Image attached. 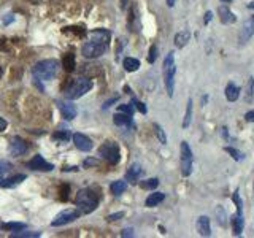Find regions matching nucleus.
Segmentation results:
<instances>
[{"mask_svg":"<svg viewBox=\"0 0 254 238\" xmlns=\"http://www.w3.org/2000/svg\"><path fill=\"white\" fill-rule=\"evenodd\" d=\"M111 34L105 29H95L89 34V42L81 48V53L86 59H97L108 50Z\"/></svg>","mask_w":254,"mask_h":238,"instance_id":"nucleus-1","label":"nucleus"},{"mask_svg":"<svg viewBox=\"0 0 254 238\" xmlns=\"http://www.w3.org/2000/svg\"><path fill=\"white\" fill-rule=\"evenodd\" d=\"M75 203L81 213L89 214L99 206V194L94 187H86L78 190V194L75 197Z\"/></svg>","mask_w":254,"mask_h":238,"instance_id":"nucleus-2","label":"nucleus"},{"mask_svg":"<svg viewBox=\"0 0 254 238\" xmlns=\"http://www.w3.org/2000/svg\"><path fill=\"white\" fill-rule=\"evenodd\" d=\"M59 67H61L59 60L43 59V60H40V62L35 63L34 68H32V73H34V76L37 79H40V81H50V79L58 76Z\"/></svg>","mask_w":254,"mask_h":238,"instance_id":"nucleus-3","label":"nucleus"},{"mask_svg":"<svg viewBox=\"0 0 254 238\" xmlns=\"http://www.w3.org/2000/svg\"><path fill=\"white\" fill-rule=\"evenodd\" d=\"M175 75H177V65H175V54L170 51L164 59V83L169 97L175 94Z\"/></svg>","mask_w":254,"mask_h":238,"instance_id":"nucleus-4","label":"nucleus"},{"mask_svg":"<svg viewBox=\"0 0 254 238\" xmlns=\"http://www.w3.org/2000/svg\"><path fill=\"white\" fill-rule=\"evenodd\" d=\"M91 89H92V81L89 78H76L65 89V97L68 100H76L79 97H83V95L87 94Z\"/></svg>","mask_w":254,"mask_h":238,"instance_id":"nucleus-5","label":"nucleus"},{"mask_svg":"<svg viewBox=\"0 0 254 238\" xmlns=\"http://www.w3.org/2000/svg\"><path fill=\"white\" fill-rule=\"evenodd\" d=\"M99 156L102 159H105L110 165H116L121 161V151H119L118 143L111 140L103 141V145L99 148Z\"/></svg>","mask_w":254,"mask_h":238,"instance_id":"nucleus-6","label":"nucleus"},{"mask_svg":"<svg viewBox=\"0 0 254 238\" xmlns=\"http://www.w3.org/2000/svg\"><path fill=\"white\" fill-rule=\"evenodd\" d=\"M181 175L189 177L192 173V149L188 145V141H181Z\"/></svg>","mask_w":254,"mask_h":238,"instance_id":"nucleus-7","label":"nucleus"},{"mask_svg":"<svg viewBox=\"0 0 254 238\" xmlns=\"http://www.w3.org/2000/svg\"><path fill=\"white\" fill-rule=\"evenodd\" d=\"M79 214H81V210H76V208H67L61 211L58 216L54 218V221L51 222L53 227H59V226H65V224H70V222H73L79 218Z\"/></svg>","mask_w":254,"mask_h":238,"instance_id":"nucleus-8","label":"nucleus"},{"mask_svg":"<svg viewBox=\"0 0 254 238\" xmlns=\"http://www.w3.org/2000/svg\"><path fill=\"white\" fill-rule=\"evenodd\" d=\"M58 108H59L61 115H62L64 119H65V121H71V119H75L76 115H78L76 107L70 100H59L58 102Z\"/></svg>","mask_w":254,"mask_h":238,"instance_id":"nucleus-9","label":"nucleus"},{"mask_svg":"<svg viewBox=\"0 0 254 238\" xmlns=\"http://www.w3.org/2000/svg\"><path fill=\"white\" fill-rule=\"evenodd\" d=\"M27 167L32 170H37V172H51L54 170V165L50 164V162H46L43 156H34V159H30V161L27 162Z\"/></svg>","mask_w":254,"mask_h":238,"instance_id":"nucleus-10","label":"nucleus"},{"mask_svg":"<svg viewBox=\"0 0 254 238\" xmlns=\"http://www.w3.org/2000/svg\"><path fill=\"white\" fill-rule=\"evenodd\" d=\"M10 151L13 156H22L29 151V143L21 137H13L10 143Z\"/></svg>","mask_w":254,"mask_h":238,"instance_id":"nucleus-11","label":"nucleus"},{"mask_svg":"<svg viewBox=\"0 0 254 238\" xmlns=\"http://www.w3.org/2000/svg\"><path fill=\"white\" fill-rule=\"evenodd\" d=\"M73 143L79 151H84V153H89V151L94 148L92 140L89 137H86L84 133H79V132L73 133Z\"/></svg>","mask_w":254,"mask_h":238,"instance_id":"nucleus-12","label":"nucleus"},{"mask_svg":"<svg viewBox=\"0 0 254 238\" xmlns=\"http://www.w3.org/2000/svg\"><path fill=\"white\" fill-rule=\"evenodd\" d=\"M254 35V14L250 16L248 19L245 21L243 27H242V32H240V37H238V40H240V43L245 45L248 40Z\"/></svg>","mask_w":254,"mask_h":238,"instance_id":"nucleus-13","label":"nucleus"},{"mask_svg":"<svg viewBox=\"0 0 254 238\" xmlns=\"http://www.w3.org/2000/svg\"><path fill=\"white\" fill-rule=\"evenodd\" d=\"M218 13H219V19H221V22H222V24H226V26L237 22V16H235V13L229 8V5H226V3L219 5Z\"/></svg>","mask_w":254,"mask_h":238,"instance_id":"nucleus-14","label":"nucleus"},{"mask_svg":"<svg viewBox=\"0 0 254 238\" xmlns=\"http://www.w3.org/2000/svg\"><path fill=\"white\" fill-rule=\"evenodd\" d=\"M195 229L200 237H211V222L208 216H198L195 222Z\"/></svg>","mask_w":254,"mask_h":238,"instance_id":"nucleus-15","label":"nucleus"},{"mask_svg":"<svg viewBox=\"0 0 254 238\" xmlns=\"http://www.w3.org/2000/svg\"><path fill=\"white\" fill-rule=\"evenodd\" d=\"M230 227H232V232L235 237H240L243 234V229H245L243 213H235L230 216Z\"/></svg>","mask_w":254,"mask_h":238,"instance_id":"nucleus-16","label":"nucleus"},{"mask_svg":"<svg viewBox=\"0 0 254 238\" xmlns=\"http://www.w3.org/2000/svg\"><path fill=\"white\" fill-rule=\"evenodd\" d=\"M240 92H242L240 87H238L235 83H229L224 89V95H226L227 102H237L238 97H240Z\"/></svg>","mask_w":254,"mask_h":238,"instance_id":"nucleus-17","label":"nucleus"},{"mask_svg":"<svg viewBox=\"0 0 254 238\" xmlns=\"http://www.w3.org/2000/svg\"><path fill=\"white\" fill-rule=\"evenodd\" d=\"M141 173H143V170H141L140 164H132L130 169L127 170V173H126V181H130V182L138 181L140 177H141Z\"/></svg>","mask_w":254,"mask_h":238,"instance_id":"nucleus-18","label":"nucleus"},{"mask_svg":"<svg viewBox=\"0 0 254 238\" xmlns=\"http://www.w3.org/2000/svg\"><path fill=\"white\" fill-rule=\"evenodd\" d=\"M190 40V32L189 30H181L175 35V46L177 48H185Z\"/></svg>","mask_w":254,"mask_h":238,"instance_id":"nucleus-19","label":"nucleus"},{"mask_svg":"<svg viewBox=\"0 0 254 238\" xmlns=\"http://www.w3.org/2000/svg\"><path fill=\"white\" fill-rule=\"evenodd\" d=\"M26 179V175H14V177H10L6 179H2V182H0V186L2 187H14L21 184V182Z\"/></svg>","mask_w":254,"mask_h":238,"instance_id":"nucleus-20","label":"nucleus"},{"mask_svg":"<svg viewBox=\"0 0 254 238\" xmlns=\"http://www.w3.org/2000/svg\"><path fill=\"white\" fill-rule=\"evenodd\" d=\"M164 198H165V194H162V192H153V194L148 195L145 205L148 206V208H153V206H157L161 202H164Z\"/></svg>","mask_w":254,"mask_h":238,"instance_id":"nucleus-21","label":"nucleus"},{"mask_svg":"<svg viewBox=\"0 0 254 238\" xmlns=\"http://www.w3.org/2000/svg\"><path fill=\"white\" fill-rule=\"evenodd\" d=\"M126 189H127V181L126 179H118V181H113L110 184V190L115 195H121Z\"/></svg>","mask_w":254,"mask_h":238,"instance_id":"nucleus-22","label":"nucleus"},{"mask_svg":"<svg viewBox=\"0 0 254 238\" xmlns=\"http://www.w3.org/2000/svg\"><path fill=\"white\" fill-rule=\"evenodd\" d=\"M61 65L65 68V71H73L75 70V56H73V53H67L65 56H64Z\"/></svg>","mask_w":254,"mask_h":238,"instance_id":"nucleus-23","label":"nucleus"},{"mask_svg":"<svg viewBox=\"0 0 254 238\" xmlns=\"http://www.w3.org/2000/svg\"><path fill=\"white\" fill-rule=\"evenodd\" d=\"M113 121H115V124L116 125H130L132 124V116L130 115H126V113H116L115 116H113Z\"/></svg>","mask_w":254,"mask_h":238,"instance_id":"nucleus-24","label":"nucleus"},{"mask_svg":"<svg viewBox=\"0 0 254 238\" xmlns=\"http://www.w3.org/2000/svg\"><path fill=\"white\" fill-rule=\"evenodd\" d=\"M254 97V76L248 78V83H246V89H245V102L251 103Z\"/></svg>","mask_w":254,"mask_h":238,"instance_id":"nucleus-25","label":"nucleus"},{"mask_svg":"<svg viewBox=\"0 0 254 238\" xmlns=\"http://www.w3.org/2000/svg\"><path fill=\"white\" fill-rule=\"evenodd\" d=\"M190 121H192V99L188 100L185 119H183V129H188V127L190 125Z\"/></svg>","mask_w":254,"mask_h":238,"instance_id":"nucleus-26","label":"nucleus"},{"mask_svg":"<svg viewBox=\"0 0 254 238\" xmlns=\"http://www.w3.org/2000/svg\"><path fill=\"white\" fill-rule=\"evenodd\" d=\"M123 65L127 71H137L140 68V60L135 59V58H126Z\"/></svg>","mask_w":254,"mask_h":238,"instance_id":"nucleus-27","label":"nucleus"},{"mask_svg":"<svg viewBox=\"0 0 254 238\" xmlns=\"http://www.w3.org/2000/svg\"><path fill=\"white\" fill-rule=\"evenodd\" d=\"M214 213H216V219L219 222V226L226 227L227 226V214L224 211V208L222 206H216V210H214Z\"/></svg>","mask_w":254,"mask_h":238,"instance_id":"nucleus-28","label":"nucleus"},{"mask_svg":"<svg viewBox=\"0 0 254 238\" xmlns=\"http://www.w3.org/2000/svg\"><path fill=\"white\" fill-rule=\"evenodd\" d=\"M224 151H226V153H227L230 157L234 159V161H237V162H240L242 159H243V154H242L237 148H234V146H226Z\"/></svg>","mask_w":254,"mask_h":238,"instance_id":"nucleus-29","label":"nucleus"},{"mask_svg":"<svg viewBox=\"0 0 254 238\" xmlns=\"http://www.w3.org/2000/svg\"><path fill=\"white\" fill-rule=\"evenodd\" d=\"M159 186V179L157 178H149L146 181H140V187L141 189H148V190H153Z\"/></svg>","mask_w":254,"mask_h":238,"instance_id":"nucleus-30","label":"nucleus"},{"mask_svg":"<svg viewBox=\"0 0 254 238\" xmlns=\"http://www.w3.org/2000/svg\"><path fill=\"white\" fill-rule=\"evenodd\" d=\"M3 230H11V232H16V230H22L26 229V224H21V222H6V224H2Z\"/></svg>","mask_w":254,"mask_h":238,"instance_id":"nucleus-31","label":"nucleus"},{"mask_svg":"<svg viewBox=\"0 0 254 238\" xmlns=\"http://www.w3.org/2000/svg\"><path fill=\"white\" fill-rule=\"evenodd\" d=\"M13 238H34V237H40L38 232H27V230H24V232H21V230H16L14 234H11Z\"/></svg>","mask_w":254,"mask_h":238,"instance_id":"nucleus-32","label":"nucleus"},{"mask_svg":"<svg viewBox=\"0 0 254 238\" xmlns=\"http://www.w3.org/2000/svg\"><path fill=\"white\" fill-rule=\"evenodd\" d=\"M153 127H154V130H156V135H157L159 141H161L162 145H165V143H167V135H165L164 129H162V127L159 125V124H154Z\"/></svg>","mask_w":254,"mask_h":238,"instance_id":"nucleus-33","label":"nucleus"},{"mask_svg":"<svg viewBox=\"0 0 254 238\" xmlns=\"http://www.w3.org/2000/svg\"><path fill=\"white\" fill-rule=\"evenodd\" d=\"M232 200H234V203L237 205V213H243V203H242L240 194H238V189L232 194Z\"/></svg>","mask_w":254,"mask_h":238,"instance_id":"nucleus-34","label":"nucleus"},{"mask_svg":"<svg viewBox=\"0 0 254 238\" xmlns=\"http://www.w3.org/2000/svg\"><path fill=\"white\" fill-rule=\"evenodd\" d=\"M53 138L54 140H59V141H67L70 138V133L67 130H62V132H56L53 135Z\"/></svg>","mask_w":254,"mask_h":238,"instance_id":"nucleus-35","label":"nucleus"},{"mask_svg":"<svg viewBox=\"0 0 254 238\" xmlns=\"http://www.w3.org/2000/svg\"><path fill=\"white\" fill-rule=\"evenodd\" d=\"M156 59H157V46H156V45H153V46L149 48L148 62H149V63H154V62H156Z\"/></svg>","mask_w":254,"mask_h":238,"instance_id":"nucleus-36","label":"nucleus"},{"mask_svg":"<svg viewBox=\"0 0 254 238\" xmlns=\"http://www.w3.org/2000/svg\"><path fill=\"white\" fill-rule=\"evenodd\" d=\"M132 105H135V107H137V110L140 111V113L141 115H146V107H145V103H143V102H140V100H137V99H132Z\"/></svg>","mask_w":254,"mask_h":238,"instance_id":"nucleus-37","label":"nucleus"},{"mask_svg":"<svg viewBox=\"0 0 254 238\" xmlns=\"http://www.w3.org/2000/svg\"><path fill=\"white\" fill-rule=\"evenodd\" d=\"M11 169V164L8 161H3V159H0V175H3L5 172H8Z\"/></svg>","mask_w":254,"mask_h":238,"instance_id":"nucleus-38","label":"nucleus"},{"mask_svg":"<svg viewBox=\"0 0 254 238\" xmlns=\"http://www.w3.org/2000/svg\"><path fill=\"white\" fill-rule=\"evenodd\" d=\"M84 169H87V167H97L99 165V159H94V157H87L86 161H84Z\"/></svg>","mask_w":254,"mask_h":238,"instance_id":"nucleus-39","label":"nucleus"},{"mask_svg":"<svg viewBox=\"0 0 254 238\" xmlns=\"http://www.w3.org/2000/svg\"><path fill=\"white\" fill-rule=\"evenodd\" d=\"M119 111L121 113H126V115H133V107L132 105H119Z\"/></svg>","mask_w":254,"mask_h":238,"instance_id":"nucleus-40","label":"nucleus"},{"mask_svg":"<svg viewBox=\"0 0 254 238\" xmlns=\"http://www.w3.org/2000/svg\"><path fill=\"white\" fill-rule=\"evenodd\" d=\"M221 133H222V137H224L226 141H230V143H234V141H235V138H232V135L229 133V130L226 129V127H222V129H221Z\"/></svg>","mask_w":254,"mask_h":238,"instance_id":"nucleus-41","label":"nucleus"},{"mask_svg":"<svg viewBox=\"0 0 254 238\" xmlns=\"http://www.w3.org/2000/svg\"><path fill=\"white\" fill-rule=\"evenodd\" d=\"M124 216V213L123 211H119V213H115V214H108V221H118L119 218H123Z\"/></svg>","mask_w":254,"mask_h":238,"instance_id":"nucleus-42","label":"nucleus"},{"mask_svg":"<svg viewBox=\"0 0 254 238\" xmlns=\"http://www.w3.org/2000/svg\"><path fill=\"white\" fill-rule=\"evenodd\" d=\"M245 121L246 122H254V110L248 111V113L245 115Z\"/></svg>","mask_w":254,"mask_h":238,"instance_id":"nucleus-43","label":"nucleus"},{"mask_svg":"<svg viewBox=\"0 0 254 238\" xmlns=\"http://www.w3.org/2000/svg\"><path fill=\"white\" fill-rule=\"evenodd\" d=\"M121 235L123 237H133V230L132 229H124Z\"/></svg>","mask_w":254,"mask_h":238,"instance_id":"nucleus-44","label":"nucleus"},{"mask_svg":"<svg viewBox=\"0 0 254 238\" xmlns=\"http://www.w3.org/2000/svg\"><path fill=\"white\" fill-rule=\"evenodd\" d=\"M6 125H8V122L5 121L3 118H0V132H3L6 129Z\"/></svg>","mask_w":254,"mask_h":238,"instance_id":"nucleus-45","label":"nucleus"},{"mask_svg":"<svg viewBox=\"0 0 254 238\" xmlns=\"http://www.w3.org/2000/svg\"><path fill=\"white\" fill-rule=\"evenodd\" d=\"M211 18H213V13H211V11H206V13H205V21H203V22H205V24H208V22L211 21Z\"/></svg>","mask_w":254,"mask_h":238,"instance_id":"nucleus-46","label":"nucleus"},{"mask_svg":"<svg viewBox=\"0 0 254 238\" xmlns=\"http://www.w3.org/2000/svg\"><path fill=\"white\" fill-rule=\"evenodd\" d=\"M116 100H118V99H116V97H115V99H111V100H110V102H107V103H105V105H103V108H108V107H110V105H111V103H115V102H116Z\"/></svg>","mask_w":254,"mask_h":238,"instance_id":"nucleus-47","label":"nucleus"},{"mask_svg":"<svg viewBox=\"0 0 254 238\" xmlns=\"http://www.w3.org/2000/svg\"><path fill=\"white\" fill-rule=\"evenodd\" d=\"M165 2H167V6H170V8H172V6L175 5V2H177V0H165Z\"/></svg>","mask_w":254,"mask_h":238,"instance_id":"nucleus-48","label":"nucleus"},{"mask_svg":"<svg viewBox=\"0 0 254 238\" xmlns=\"http://www.w3.org/2000/svg\"><path fill=\"white\" fill-rule=\"evenodd\" d=\"M246 6H248L250 8V10H254V0H253V2H250L248 5H246Z\"/></svg>","mask_w":254,"mask_h":238,"instance_id":"nucleus-49","label":"nucleus"},{"mask_svg":"<svg viewBox=\"0 0 254 238\" xmlns=\"http://www.w3.org/2000/svg\"><path fill=\"white\" fill-rule=\"evenodd\" d=\"M208 102V95H205V97H202V103H206Z\"/></svg>","mask_w":254,"mask_h":238,"instance_id":"nucleus-50","label":"nucleus"},{"mask_svg":"<svg viewBox=\"0 0 254 238\" xmlns=\"http://www.w3.org/2000/svg\"><path fill=\"white\" fill-rule=\"evenodd\" d=\"M221 2H224V3H230L232 0H221Z\"/></svg>","mask_w":254,"mask_h":238,"instance_id":"nucleus-51","label":"nucleus"},{"mask_svg":"<svg viewBox=\"0 0 254 238\" xmlns=\"http://www.w3.org/2000/svg\"><path fill=\"white\" fill-rule=\"evenodd\" d=\"M0 76H2V68H0Z\"/></svg>","mask_w":254,"mask_h":238,"instance_id":"nucleus-52","label":"nucleus"},{"mask_svg":"<svg viewBox=\"0 0 254 238\" xmlns=\"http://www.w3.org/2000/svg\"><path fill=\"white\" fill-rule=\"evenodd\" d=\"M0 182H2V179H0Z\"/></svg>","mask_w":254,"mask_h":238,"instance_id":"nucleus-53","label":"nucleus"}]
</instances>
